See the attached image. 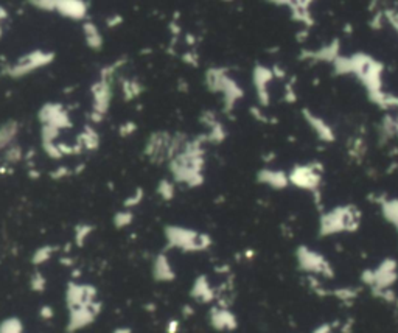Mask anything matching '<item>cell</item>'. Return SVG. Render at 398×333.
Returning <instances> with one entry per match:
<instances>
[{
    "instance_id": "cell-4",
    "label": "cell",
    "mask_w": 398,
    "mask_h": 333,
    "mask_svg": "<svg viewBox=\"0 0 398 333\" xmlns=\"http://www.w3.org/2000/svg\"><path fill=\"white\" fill-rule=\"evenodd\" d=\"M39 118H41L42 125H48V126H53L58 130H63L67 125H70V118H69L66 109L56 103L45 105L39 112Z\"/></svg>"
},
{
    "instance_id": "cell-1",
    "label": "cell",
    "mask_w": 398,
    "mask_h": 333,
    "mask_svg": "<svg viewBox=\"0 0 398 333\" xmlns=\"http://www.w3.org/2000/svg\"><path fill=\"white\" fill-rule=\"evenodd\" d=\"M53 59H55L53 52H44V50L30 52V53L23 55L22 58H19L14 64H10L8 67H5L4 73L11 78H22L41 67L51 64Z\"/></svg>"
},
{
    "instance_id": "cell-9",
    "label": "cell",
    "mask_w": 398,
    "mask_h": 333,
    "mask_svg": "<svg viewBox=\"0 0 398 333\" xmlns=\"http://www.w3.org/2000/svg\"><path fill=\"white\" fill-rule=\"evenodd\" d=\"M17 133H19V125L16 122H8L4 126H0V149L8 146Z\"/></svg>"
},
{
    "instance_id": "cell-17",
    "label": "cell",
    "mask_w": 398,
    "mask_h": 333,
    "mask_svg": "<svg viewBox=\"0 0 398 333\" xmlns=\"http://www.w3.org/2000/svg\"><path fill=\"white\" fill-rule=\"evenodd\" d=\"M142 199H143V190L137 189V190H136V195H132L131 198L126 199L125 207H134V206H137Z\"/></svg>"
},
{
    "instance_id": "cell-14",
    "label": "cell",
    "mask_w": 398,
    "mask_h": 333,
    "mask_svg": "<svg viewBox=\"0 0 398 333\" xmlns=\"http://www.w3.org/2000/svg\"><path fill=\"white\" fill-rule=\"evenodd\" d=\"M92 232V226H78V229H76V243L78 245H83L84 243V240L89 237V234Z\"/></svg>"
},
{
    "instance_id": "cell-18",
    "label": "cell",
    "mask_w": 398,
    "mask_h": 333,
    "mask_svg": "<svg viewBox=\"0 0 398 333\" xmlns=\"http://www.w3.org/2000/svg\"><path fill=\"white\" fill-rule=\"evenodd\" d=\"M182 59H183V61H185V63H189L190 66H195V67H198V64H199V58H198V55H196V53H192V52H189L187 55H183Z\"/></svg>"
},
{
    "instance_id": "cell-10",
    "label": "cell",
    "mask_w": 398,
    "mask_h": 333,
    "mask_svg": "<svg viewBox=\"0 0 398 333\" xmlns=\"http://www.w3.org/2000/svg\"><path fill=\"white\" fill-rule=\"evenodd\" d=\"M159 195L164 198V199H171L173 195H174V187L171 183H168V181H162V183L159 184V189H157Z\"/></svg>"
},
{
    "instance_id": "cell-13",
    "label": "cell",
    "mask_w": 398,
    "mask_h": 333,
    "mask_svg": "<svg viewBox=\"0 0 398 333\" xmlns=\"http://www.w3.org/2000/svg\"><path fill=\"white\" fill-rule=\"evenodd\" d=\"M136 131H137V125L134 122H126L118 128V134L121 137H128V136L134 134Z\"/></svg>"
},
{
    "instance_id": "cell-19",
    "label": "cell",
    "mask_w": 398,
    "mask_h": 333,
    "mask_svg": "<svg viewBox=\"0 0 398 333\" xmlns=\"http://www.w3.org/2000/svg\"><path fill=\"white\" fill-rule=\"evenodd\" d=\"M121 22H123V17H121L120 14H114V16H111V17L106 19V25H108L109 28H115V27H118Z\"/></svg>"
},
{
    "instance_id": "cell-7",
    "label": "cell",
    "mask_w": 398,
    "mask_h": 333,
    "mask_svg": "<svg viewBox=\"0 0 398 333\" xmlns=\"http://www.w3.org/2000/svg\"><path fill=\"white\" fill-rule=\"evenodd\" d=\"M78 143L83 146V149H97L100 145V136L92 126H86L79 134Z\"/></svg>"
},
{
    "instance_id": "cell-23",
    "label": "cell",
    "mask_w": 398,
    "mask_h": 333,
    "mask_svg": "<svg viewBox=\"0 0 398 333\" xmlns=\"http://www.w3.org/2000/svg\"><path fill=\"white\" fill-rule=\"evenodd\" d=\"M176 327H177V322H176V321H173V322H171V328H170V331H171V333H174V331H176Z\"/></svg>"
},
{
    "instance_id": "cell-16",
    "label": "cell",
    "mask_w": 398,
    "mask_h": 333,
    "mask_svg": "<svg viewBox=\"0 0 398 333\" xmlns=\"http://www.w3.org/2000/svg\"><path fill=\"white\" fill-rule=\"evenodd\" d=\"M2 333H20V322L17 321H7L4 322Z\"/></svg>"
},
{
    "instance_id": "cell-12",
    "label": "cell",
    "mask_w": 398,
    "mask_h": 333,
    "mask_svg": "<svg viewBox=\"0 0 398 333\" xmlns=\"http://www.w3.org/2000/svg\"><path fill=\"white\" fill-rule=\"evenodd\" d=\"M132 221V214L131 212H121V214L115 215V226L117 227H125Z\"/></svg>"
},
{
    "instance_id": "cell-21",
    "label": "cell",
    "mask_w": 398,
    "mask_h": 333,
    "mask_svg": "<svg viewBox=\"0 0 398 333\" xmlns=\"http://www.w3.org/2000/svg\"><path fill=\"white\" fill-rule=\"evenodd\" d=\"M8 17V11L5 10V8H2V7H0V38H2V20H5Z\"/></svg>"
},
{
    "instance_id": "cell-6",
    "label": "cell",
    "mask_w": 398,
    "mask_h": 333,
    "mask_svg": "<svg viewBox=\"0 0 398 333\" xmlns=\"http://www.w3.org/2000/svg\"><path fill=\"white\" fill-rule=\"evenodd\" d=\"M83 33H84L86 44L92 50H100L103 47V35L100 32V28L94 22H90V20L84 22L83 23Z\"/></svg>"
},
{
    "instance_id": "cell-11",
    "label": "cell",
    "mask_w": 398,
    "mask_h": 333,
    "mask_svg": "<svg viewBox=\"0 0 398 333\" xmlns=\"http://www.w3.org/2000/svg\"><path fill=\"white\" fill-rule=\"evenodd\" d=\"M5 158H7L8 162H13V164L17 162V161H20V159H22V148H20V146H16V145H11V146L7 149Z\"/></svg>"
},
{
    "instance_id": "cell-8",
    "label": "cell",
    "mask_w": 398,
    "mask_h": 333,
    "mask_svg": "<svg viewBox=\"0 0 398 333\" xmlns=\"http://www.w3.org/2000/svg\"><path fill=\"white\" fill-rule=\"evenodd\" d=\"M121 92H123L125 100L129 101L137 98L143 92V86L137 80H125L121 83Z\"/></svg>"
},
{
    "instance_id": "cell-20",
    "label": "cell",
    "mask_w": 398,
    "mask_h": 333,
    "mask_svg": "<svg viewBox=\"0 0 398 333\" xmlns=\"http://www.w3.org/2000/svg\"><path fill=\"white\" fill-rule=\"evenodd\" d=\"M69 174V170L66 168V167H61V168H58L55 173H51V177H55V179H61V177H66Z\"/></svg>"
},
{
    "instance_id": "cell-2",
    "label": "cell",
    "mask_w": 398,
    "mask_h": 333,
    "mask_svg": "<svg viewBox=\"0 0 398 333\" xmlns=\"http://www.w3.org/2000/svg\"><path fill=\"white\" fill-rule=\"evenodd\" d=\"M112 101V81L98 78V81L92 86V115L90 120L94 123H100L108 114V109Z\"/></svg>"
},
{
    "instance_id": "cell-22",
    "label": "cell",
    "mask_w": 398,
    "mask_h": 333,
    "mask_svg": "<svg viewBox=\"0 0 398 333\" xmlns=\"http://www.w3.org/2000/svg\"><path fill=\"white\" fill-rule=\"evenodd\" d=\"M42 316H51V310H50V307H44V310H42Z\"/></svg>"
},
{
    "instance_id": "cell-15",
    "label": "cell",
    "mask_w": 398,
    "mask_h": 333,
    "mask_svg": "<svg viewBox=\"0 0 398 333\" xmlns=\"http://www.w3.org/2000/svg\"><path fill=\"white\" fill-rule=\"evenodd\" d=\"M51 252H53V248H48V246H45V248H41L36 254H35V259H33V262L35 263H41V262H45V260H48V257L51 255Z\"/></svg>"
},
{
    "instance_id": "cell-3",
    "label": "cell",
    "mask_w": 398,
    "mask_h": 333,
    "mask_svg": "<svg viewBox=\"0 0 398 333\" xmlns=\"http://www.w3.org/2000/svg\"><path fill=\"white\" fill-rule=\"evenodd\" d=\"M171 142V134L165 131L152 133L151 137L148 139L145 145V155L152 161V162H162L168 159V146Z\"/></svg>"
},
{
    "instance_id": "cell-5",
    "label": "cell",
    "mask_w": 398,
    "mask_h": 333,
    "mask_svg": "<svg viewBox=\"0 0 398 333\" xmlns=\"http://www.w3.org/2000/svg\"><path fill=\"white\" fill-rule=\"evenodd\" d=\"M55 11L73 20H84L87 16V4L84 0H55Z\"/></svg>"
}]
</instances>
